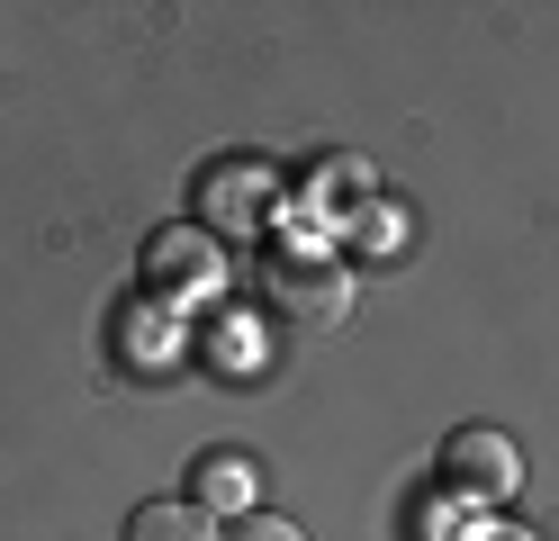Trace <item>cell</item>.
I'll return each mask as SVG.
<instances>
[{
    "mask_svg": "<svg viewBox=\"0 0 559 541\" xmlns=\"http://www.w3.org/2000/svg\"><path fill=\"white\" fill-rule=\"evenodd\" d=\"M262 298H271V316L289 325V334H334L361 289H353V262H343V252L280 244V252H262Z\"/></svg>",
    "mask_w": 559,
    "mask_h": 541,
    "instance_id": "6da1fadb",
    "label": "cell"
},
{
    "mask_svg": "<svg viewBox=\"0 0 559 541\" xmlns=\"http://www.w3.org/2000/svg\"><path fill=\"white\" fill-rule=\"evenodd\" d=\"M145 289H154V298H171V307H207V298L226 289V252H217V235H199V226L154 235V252H145Z\"/></svg>",
    "mask_w": 559,
    "mask_h": 541,
    "instance_id": "7a4b0ae2",
    "label": "cell"
},
{
    "mask_svg": "<svg viewBox=\"0 0 559 541\" xmlns=\"http://www.w3.org/2000/svg\"><path fill=\"white\" fill-rule=\"evenodd\" d=\"M442 469H451V487H469L478 505H497V496L523 487V451H514V433H497V424H461L442 443Z\"/></svg>",
    "mask_w": 559,
    "mask_h": 541,
    "instance_id": "3957f363",
    "label": "cell"
},
{
    "mask_svg": "<svg viewBox=\"0 0 559 541\" xmlns=\"http://www.w3.org/2000/svg\"><path fill=\"white\" fill-rule=\"evenodd\" d=\"M280 199V172L253 163V154H235L199 180V208H207V235H253L262 226V208Z\"/></svg>",
    "mask_w": 559,
    "mask_h": 541,
    "instance_id": "277c9868",
    "label": "cell"
},
{
    "mask_svg": "<svg viewBox=\"0 0 559 541\" xmlns=\"http://www.w3.org/2000/svg\"><path fill=\"white\" fill-rule=\"evenodd\" d=\"M190 505H207L217 524H226V515L243 524V515H253V460H243V451H207V460L190 469Z\"/></svg>",
    "mask_w": 559,
    "mask_h": 541,
    "instance_id": "5b68a950",
    "label": "cell"
},
{
    "mask_svg": "<svg viewBox=\"0 0 559 541\" xmlns=\"http://www.w3.org/2000/svg\"><path fill=\"white\" fill-rule=\"evenodd\" d=\"M127 541H226V532H217L207 505H135Z\"/></svg>",
    "mask_w": 559,
    "mask_h": 541,
    "instance_id": "8992f818",
    "label": "cell"
},
{
    "mask_svg": "<svg viewBox=\"0 0 559 541\" xmlns=\"http://www.w3.org/2000/svg\"><path fill=\"white\" fill-rule=\"evenodd\" d=\"M226 541H307V532H298L289 515H243V524H235Z\"/></svg>",
    "mask_w": 559,
    "mask_h": 541,
    "instance_id": "52a82bcc",
    "label": "cell"
},
{
    "mask_svg": "<svg viewBox=\"0 0 559 541\" xmlns=\"http://www.w3.org/2000/svg\"><path fill=\"white\" fill-rule=\"evenodd\" d=\"M370 252H379V262H397V252H406V216H397V208L370 216Z\"/></svg>",
    "mask_w": 559,
    "mask_h": 541,
    "instance_id": "ba28073f",
    "label": "cell"
},
{
    "mask_svg": "<svg viewBox=\"0 0 559 541\" xmlns=\"http://www.w3.org/2000/svg\"><path fill=\"white\" fill-rule=\"evenodd\" d=\"M469 541H533L523 524H469Z\"/></svg>",
    "mask_w": 559,
    "mask_h": 541,
    "instance_id": "9c48e42d",
    "label": "cell"
}]
</instances>
